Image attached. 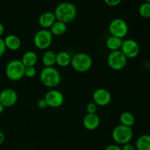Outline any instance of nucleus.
I'll return each instance as SVG.
<instances>
[{
	"label": "nucleus",
	"mask_w": 150,
	"mask_h": 150,
	"mask_svg": "<svg viewBox=\"0 0 150 150\" xmlns=\"http://www.w3.org/2000/svg\"><path fill=\"white\" fill-rule=\"evenodd\" d=\"M54 13L57 21L67 23L76 18L77 9L73 3L63 1L56 7Z\"/></svg>",
	"instance_id": "obj_1"
},
{
	"label": "nucleus",
	"mask_w": 150,
	"mask_h": 150,
	"mask_svg": "<svg viewBox=\"0 0 150 150\" xmlns=\"http://www.w3.org/2000/svg\"><path fill=\"white\" fill-rule=\"evenodd\" d=\"M40 79L42 84L48 87H55L61 82V75L54 67H45L40 73Z\"/></svg>",
	"instance_id": "obj_2"
},
{
	"label": "nucleus",
	"mask_w": 150,
	"mask_h": 150,
	"mask_svg": "<svg viewBox=\"0 0 150 150\" xmlns=\"http://www.w3.org/2000/svg\"><path fill=\"white\" fill-rule=\"evenodd\" d=\"M72 67L79 73L88 71L92 66V59L86 53H76L71 59Z\"/></svg>",
	"instance_id": "obj_3"
},
{
	"label": "nucleus",
	"mask_w": 150,
	"mask_h": 150,
	"mask_svg": "<svg viewBox=\"0 0 150 150\" xmlns=\"http://www.w3.org/2000/svg\"><path fill=\"white\" fill-rule=\"evenodd\" d=\"M25 66L20 59H13L6 65L7 77L12 81H18L24 76Z\"/></svg>",
	"instance_id": "obj_4"
},
{
	"label": "nucleus",
	"mask_w": 150,
	"mask_h": 150,
	"mask_svg": "<svg viewBox=\"0 0 150 150\" xmlns=\"http://www.w3.org/2000/svg\"><path fill=\"white\" fill-rule=\"evenodd\" d=\"M133 136V131L132 127L119 125L116 126L112 130V139L116 143L124 145L130 143Z\"/></svg>",
	"instance_id": "obj_5"
},
{
	"label": "nucleus",
	"mask_w": 150,
	"mask_h": 150,
	"mask_svg": "<svg viewBox=\"0 0 150 150\" xmlns=\"http://www.w3.org/2000/svg\"><path fill=\"white\" fill-rule=\"evenodd\" d=\"M128 30L129 28L127 22L120 18H114L108 25V31L111 36L120 39H122L127 35Z\"/></svg>",
	"instance_id": "obj_6"
},
{
	"label": "nucleus",
	"mask_w": 150,
	"mask_h": 150,
	"mask_svg": "<svg viewBox=\"0 0 150 150\" xmlns=\"http://www.w3.org/2000/svg\"><path fill=\"white\" fill-rule=\"evenodd\" d=\"M33 41L35 46L39 49H47L52 43L53 35L49 29H40L34 35Z\"/></svg>",
	"instance_id": "obj_7"
},
{
	"label": "nucleus",
	"mask_w": 150,
	"mask_h": 150,
	"mask_svg": "<svg viewBox=\"0 0 150 150\" xmlns=\"http://www.w3.org/2000/svg\"><path fill=\"white\" fill-rule=\"evenodd\" d=\"M127 62V59L120 50L111 51L107 57V63L113 70H120L124 68Z\"/></svg>",
	"instance_id": "obj_8"
},
{
	"label": "nucleus",
	"mask_w": 150,
	"mask_h": 150,
	"mask_svg": "<svg viewBox=\"0 0 150 150\" xmlns=\"http://www.w3.org/2000/svg\"><path fill=\"white\" fill-rule=\"evenodd\" d=\"M120 49L127 59H133L139 55L140 47L135 40L126 39L123 40Z\"/></svg>",
	"instance_id": "obj_9"
},
{
	"label": "nucleus",
	"mask_w": 150,
	"mask_h": 150,
	"mask_svg": "<svg viewBox=\"0 0 150 150\" xmlns=\"http://www.w3.org/2000/svg\"><path fill=\"white\" fill-rule=\"evenodd\" d=\"M44 100L47 105L51 108H59L64 103V95L60 91L52 89L45 93Z\"/></svg>",
	"instance_id": "obj_10"
},
{
	"label": "nucleus",
	"mask_w": 150,
	"mask_h": 150,
	"mask_svg": "<svg viewBox=\"0 0 150 150\" xmlns=\"http://www.w3.org/2000/svg\"><path fill=\"white\" fill-rule=\"evenodd\" d=\"M92 99L97 105L105 106L111 100V94L105 88H98L92 94Z\"/></svg>",
	"instance_id": "obj_11"
},
{
	"label": "nucleus",
	"mask_w": 150,
	"mask_h": 150,
	"mask_svg": "<svg viewBox=\"0 0 150 150\" xmlns=\"http://www.w3.org/2000/svg\"><path fill=\"white\" fill-rule=\"evenodd\" d=\"M18 100V94L16 90L11 88H6L0 92V103L4 107H11Z\"/></svg>",
	"instance_id": "obj_12"
},
{
	"label": "nucleus",
	"mask_w": 150,
	"mask_h": 150,
	"mask_svg": "<svg viewBox=\"0 0 150 150\" xmlns=\"http://www.w3.org/2000/svg\"><path fill=\"white\" fill-rule=\"evenodd\" d=\"M100 119L97 114H86L83 119V125L86 129L94 130L98 127Z\"/></svg>",
	"instance_id": "obj_13"
},
{
	"label": "nucleus",
	"mask_w": 150,
	"mask_h": 150,
	"mask_svg": "<svg viewBox=\"0 0 150 150\" xmlns=\"http://www.w3.org/2000/svg\"><path fill=\"white\" fill-rule=\"evenodd\" d=\"M56 21H57V18H56L54 13L52 12L47 11L42 13L40 16L38 23L43 29H48V28L50 29L51 27V26L54 24Z\"/></svg>",
	"instance_id": "obj_14"
},
{
	"label": "nucleus",
	"mask_w": 150,
	"mask_h": 150,
	"mask_svg": "<svg viewBox=\"0 0 150 150\" xmlns=\"http://www.w3.org/2000/svg\"><path fill=\"white\" fill-rule=\"evenodd\" d=\"M6 48L12 51H16L19 49L21 45V41L20 38L15 35H8L4 39Z\"/></svg>",
	"instance_id": "obj_15"
},
{
	"label": "nucleus",
	"mask_w": 150,
	"mask_h": 150,
	"mask_svg": "<svg viewBox=\"0 0 150 150\" xmlns=\"http://www.w3.org/2000/svg\"><path fill=\"white\" fill-rule=\"evenodd\" d=\"M38 57L35 51H26L22 56L21 61L25 67H35L38 62Z\"/></svg>",
	"instance_id": "obj_16"
},
{
	"label": "nucleus",
	"mask_w": 150,
	"mask_h": 150,
	"mask_svg": "<svg viewBox=\"0 0 150 150\" xmlns=\"http://www.w3.org/2000/svg\"><path fill=\"white\" fill-rule=\"evenodd\" d=\"M72 57L68 52L64 51H59L57 54L56 57V64L60 67H67L71 63Z\"/></svg>",
	"instance_id": "obj_17"
},
{
	"label": "nucleus",
	"mask_w": 150,
	"mask_h": 150,
	"mask_svg": "<svg viewBox=\"0 0 150 150\" xmlns=\"http://www.w3.org/2000/svg\"><path fill=\"white\" fill-rule=\"evenodd\" d=\"M135 146L136 150H150V135L144 134L139 136Z\"/></svg>",
	"instance_id": "obj_18"
},
{
	"label": "nucleus",
	"mask_w": 150,
	"mask_h": 150,
	"mask_svg": "<svg viewBox=\"0 0 150 150\" xmlns=\"http://www.w3.org/2000/svg\"><path fill=\"white\" fill-rule=\"evenodd\" d=\"M56 57L57 54L54 51L48 50L42 56V62L45 67H54L56 64Z\"/></svg>",
	"instance_id": "obj_19"
},
{
	"label": "nucleus",
	"mask_w": 150,
	"mask_h": 150,
	"mask_svg": "<svg viewBox=\"0 0 150 150\" xmlns=\"http://www.w3.org/2000/svg\"><path fill=\"white\" fill-rule=\"evenodd\" d=\"M122 42V39L111 35L107 38L106 41H105V45H106L107 48L111 50V51H118L121 48Z\"/></svg>",
	"instance_id": "obj_20"
},
{
	"label": "nucleus",
	"mask_w": 150,
	"mask_h": 150,
	"mask_svg": "<svg viewBox=\"0 0 150 150\" xmlns=\"http://www.w3.org/2000/svg\"><path fill=\"white\" fill-rule=\"evenodd\" d=\"M49 30L53 35L60 36L65 33V32L67 31V24L57 20L51 26Z\"/></svg>",
	"instance_id": "obj_21"
},
{
	"label": "nucleus",
	"mask_w": 150,
	"mask_h": 150,
	"mask_svg": "<svg viewBox=\"0 0 150 150\" xmlns=\"http://www.w3.org/2000/svg\"><path fill=\"white\" fill-rule=\"evenodd\" d=\"M120 121L122 125L132 127L135 124V117L130 111H124L120 114Z\"/></svg>",
	"instance_id": "obj_22"
},
{
	"label": "nucleus",
	"mask_w": 150,
	"mask_h": 150,
	"mask_svg": "<svg viewBox=\"0 0 150 150\" xmlns=\"http://www.w3.org/2000/svg\"><path fill=\"white\" fill-rule=\"evenodd\" d=\"M139 15L144 18H150V3L145 1L142 3L139 9Z\"/></svg>",
	"instance_id": "obj_23"
},
{
	"label": "nucleus",
	"mask_w": 150,
	"mask_h": 150,
	"mask_svg": "<svg viewBox=\"0 0 150 150\" xmlns=\"http://www.w3.org/2000/svg\"><path fill=\"white\" fill-rule=\"evenodd\" d=\"M37 70L35 67H25L24 76L27 78H33L36 76Z\"/></svg>",
	"instance_id": "obj_24"
},
{
	"label": "nucleus",
	"mask_w": 150,
	"mask_h": 150,
	"mask_svg": "<svg viewBox=\"0 0 150 150\" xmlns=\"http://www.w3.org/2000/svg\"><path fill=\"white\" fill-rule=\"evenodd\" d=\"M98 110V105L94 102H91L86 105V111L87 114H96Z\"/></svg>",
	"instance_id": "obj_25"
},
{
	"label": "nucleus",
	"mask_w": 150,
	"mask_h": 150,
	"mask_svg": "<svg viewBox=\"0 0 150 150\" xmlns=\"http://www.w3.org/2000/svg\"><path fill=\"white\" fill-rule=\"evenodd\" d=\"M105 3L111 7H116L121 3L120 0H105Z\"/></svg>",
	"instance_id": "obj_26"
},
{
	"label": "nucleus",
	"mask_w": 150,
	"mask_h": 150,
	"mask_svg": "<svg viewBox=\"0 0 150 150\" xmlns=\"http://www.w3.org/2000/svg\"><path fill=\"white\" fill-rule=\"evenodd\" d=\"M37 105H38V108H41V109H44V108H45L46 107H48L46 102H45V100H44V98H40V99L38 100V101H37Z\"/></svg>",
	"instance_id": "obj_27"
},
{
	"label": "nucleus",
	"mask_w": 150,
	"mask_h": 150,
	"mask_svg": "<svg viewBox=\"0 0 150 150\" xmlns=\"http://www.w3.org/2000/svg\"><path fill=\"white\" fill-rule=\"evenodd\" d=\"M6 49H7V48H6L4 39L0 38V57H1L5 53Z\"/></svg>",
	"instance_id": "obj_28"
},
{
	"label": "nucleus",
	"mask_w": 150,
	"mask_h": 150,
	"mask_svg": "<svg viewBox=\"0 0 150 150\" xmlns=\"http://www.w3.org/2000/svg\"><path fill=\"white\" fill-rule=\"evenodd\" d=\"M121 148H122V150H136V146L130 143H127V144H125L122 145V147Z\"/></svg>",
	"instance_id": "obj_29"
},
{
	"label": "nucleus",
	"mask_w": 150,
	"mask_h": 150,
	"mask_svg": "<svg viewBox=\"0 0 150 150\" xmlns=\"http://www.w3.org/2000/svg\"><path fill=\"white\" fill-rule=\"evenodd\" d=\"M105 150H122V148L120 146H118V145L111 144L107 146Z\"/></svg>",
	"instance_id": "obj_30"
},
{
	"label": "nucleus",
	"mask_w": 150,
	"mask_h": 150,
	"mask_svg": "<svg viewBox=\"0 0 150 150\" xmlns=\"http://www.w3.org/2000/svg\"><path fill=\"white\" fill-rule=\"evenodd\" d=\"M4 140H5V136H4V133L0 131V144L4 143Z\"/></svg>",
	"instance_id": "obj_31"
},
{
	"label": "nucleus",
	"mask_w": 150,
	"mask_h": 150,
	"mask_svg": "<svg viewBox=\"0 0 150 150\" xmlns=\"http://www.w3.org/2000/svg\"><path fill=\"white\" fill-rule=\"evenodd\" d=\"M4 32V25L1 23H0V38H1V36L3 35Z\"/></svg>",
	"instance_id": "obj_32"
},
{
	"label": "nucleus",
	"mask_w": 150,
	"mask_h": 150,
	"mask_svg": "<svg viewBox=\"0 0 150 150\" xmlns=\"http://www.w3.org/2000/svg\"><path fill=\"white\" fill-rule=\"evenodd\" d=\"M4 105H3L2 104H1V103H0V114H1V113L3 112V111H4Z\"/></svg>",
	"instance_id": "obj_33"
},
{
	"label": "nucleus",
	"mask_w": 150,
	"mask_h": 150,
	"mask_svg": "<svg viewBox=\"0 0 150 150\" xmlns=\"http://www.w3.org/2000/svg\"><path fill=\"white\" fill-rule=\"evenodd\" d=\"M25 150H31V149H25Z\"/></svg>",
	"instance_id": "obj_34"
}]
</instances>
